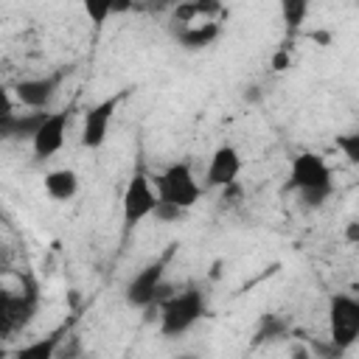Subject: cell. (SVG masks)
<instances>
[{
	"label": "cell",
	"mask_w": 359,
	"mask_h": 359,
	"mask_svg": "<svg viewBox=\"0 0 359 359\" xmlns=\"http://www.w3.org/2000/svg\"><path fill=\"white\" fill-rule=\"evenodd\" d=\"M286 191H294L303 208H323L334 191L328 163L314 151L294 154L289 165V177H286Z\"/></svg>",
	"instance_id": "6da1fadb"
},
{
	"label": "cell",
	"mask_w": 359,
	"mask_h": 359,
	"mask_svg": "<svg viewBox=\"0 0 359 359\" xmlns=\"http://www.w3.org/2000/svg\"><path fill=\"white\" fill-rule=\"evenodd\" d=\"M208 311L205 294L196 283H188L182 289H177L174 294H168L160 306H157V320H160V334L174 339L188 334Z\"/></svg>",
	"instance_id": "7a4b0ae2"
},
{
	"label": "cell",
	"mask_w": 359,
	"mask_h": 359,
	"mask_svg": "<svg viewBox=\"0 0 359 359\" xmlns=\"http://www.w3.org/2000/svg\"><path fill=\"white\" fill-rule=\"evenodd\" d=\"M328 342L339 351L359 342V297L342 292L328 297Z\"/></svg>",
	"instance_id": "3957f363"
},
{
	"label": "cell",
	"mask_w": 359,
	"mask_h": 359,
	"mask_svg": "<svg viewBox=\"0 0 359 359\" xmlns=\"http://www.w3.org/2000/svg\"><path fill=\"white\" fill-rule=\"evenodd\" d=\"M154 185H157L160 199H168L180 208H185V210H191L202 196V185L196 182L188 163H171L165 171L157 174Z\"/></svg>",
	"instance_id": "277c9868"
},
{
	"label": "cell",
	"mask_w": 359,
	"mask_h": 359,
	"mask_svg": "<svg viewBox=\"0 0 359 359\" xmlns=\"http://www.w3.org/2000/svg\"><path fill=\"white\" fill-rule=\"evenodd\" d=\"M154 180L146 177V171H135L123 188V196H121V216H123V230L129 233L132 227H137L146 216L154 213V205H157V188L151 185Z\"/></svg>",
	"instance_id": "5b68a950"
},
{
	"label": "cell",
	"mask_w": 359,
	"mask_h": 359,
	"mask_svg": "<svg viewBox=\"0 0 359 359\" xmlns=\"http://www.w3.org/2000/svg\"><path fill=\"white\" fill-rule=\"evenodd\" d=\"M70 76V67H56L45 76H34V79H20L11 90L14 98L25 107V109H48L50 101L56 98V93L62 90L65 79Z\"/></svg>",
	"instance_id": "8992f818"
},
{
	"label": "cell",
	"mask_w": 359,
	"mask_h": 359,
	"mask_svg": "<svg viewBox=\"0 0 359 359\" xmlns=\"http://www.w3.org/2000/svg\"><path fill=\"white\" fill-rule=\"evenodd\" d=\"M165 261H168V255L146 264L143 269H137L129 278V283L123 289V300L132 309H149V306H154L157 292H160V283L165 280Z\"/></svg>",
	"instance_id": "52a82bcc"
},
{
	"label": "cell",
	"mask_w": 359,
	"mask_h": 359,
	"mask_svg": "<svg viewBox=\"0 0 359 359\" xmlns=\"http://www.w3.org/2000/svg\"><path fill=\"white\" fill-rule=\"evenodd\" d=\"M121 98H123V93H115V95L101 98L98 104H93V107L84 109V121H81V146L84 149L95 151V149L104 146L107 132H109V123L115 118V109H118Z\"/></svg>",
	"instance_id": "ba28073f"
},
{
	"label": "cell",
	"mask_w": 359,
	"mask_h": 359,
	"mask_svg": "<svg viewBox=\"0 0 359 359\" xmlns=\"http://www.w3.org/2000/svg\"><path fill=\"white\" fill-rule=\"evenodd\" d=\"M67 123H70V112L59 109V112H48L45 123L39 126V132L31 140L34 157L36 160H50L62 146H65V135H67Z\"/></svg>",
	"instance_id": "9c48e42d"
},
{
	"label": "cell",
	"mask_w": 359,
	"mask_h": 359,
	"mask_svg": "<svg viewBox=\"0 0 359 359\" xmlns=\"http://www.w3.org/2000/svg\"><path fill=\"white\" fill-rule=\"evenodd\" d=\"M241 174V154L236 146L222 143L213 149L208 168H205V188H224L230 182H236V177Z\"/></svg>",
	"instance_id": "30bf717a"
},
{
	"label": "cell",
	"mask_w": 359,
	"mask_h": 359,
	"mask_svg": "<svg viewBox=\"0 0 359 359\" xmlns=\"http://www.w3.org/2000/svg\"><path fill=\"white\" fill-rule=\"evenodd\" d=\"M36 311V292H22V294H11L3 292L0 294V334L8 337L14 331H20Z\"/></svg>",
	"instance_id": "8fae6325"
},
{
	"label": "cell",
	"mask_w": 359,
	"mask_h": 359,
	"mask_svg": "<svg viewBox=\"0 0 359 359\" xmlns=\"http://www.w3.org/2000/svg\"><path fill=\"white\" fill-rule=\"evenodd\" d=\"M227 17L222 0H182L171 8V31L185 25H202V22H222Z\"/></svg>",
	"instance_id": "7c38bea8"
},
{
	"label": "cell",
	"mask_w": 359,
	"mask_h": 359,
	"mask_svg": "<svg viewBox=\"0 0 359 359\" xmlns=\"http://www.w3.org/2000/svg\"><path fill=\"white\" fill-rule=\"evenodd\" d=\"M48 109H28V112H3L0 118V132L6 140H34L39 126L45 123Z\"/></svg>",
	"instance_id": "4fadbf2b"
},
{
	"label": "cell",
	"mask_w": 359,
	"mask_h": 359,
	"mask_svg": "<svg viewBox=\"0 0 359 359\" xmlns=\"http://www.w3.org/2000/svg\"><path fill=\"white\" fill-rule=\"evenodd\" d=\"M171 36H174L177 45H182L185 50H202V48L213 45V42L222 36V22H202V25L174 28Z\"/></svg>",
	"instance_id": "5bb4252c"
},
{
	"label": "cell",
	"mask_w": 359,
	"mask_h": 359,
	"mask_svg": "<svg viewBox=\"0 0 359 359\" xmlns=\"http://www.w3.org/2000/svg\"><path fill=\"white\" fill-rule=\"evenodd\" d=\"M42 185L53 202H70L79 194V174L73 168H53L45 174Z\"/></svg>",
	"instance_id": "9a60e30c"
},
{
	"label": "cell",
	"mask_w": 359,
	"mask_h": 359,
	"mask_svg": "<svg viewBox=\"0 0 359 359\" xmlns=\"http://www.w3.org/2000/svg\"><path fill=\"white\" fill-rule=\"evenodd\" d=\"M62 334H65V328L53 331V334H50V337H45V339H36V342H31V345H22V348L17 351V356H20V359H22V356H34V359H53V356H59V342L65 339Z\"/></svg>",
	"instance_id": "2e32d148"
},
{
	"label": "cell",
	"mask_w": 359,
	"mask_h": 359,
	"mask_svg": "<svg viewBox=\"0 0 359 359\" xmlns=\"http://www.w3.org/2000/svg\"><path fill=\"white\" fill-rule=\"evenodd\" d=\"M278 8H280V20H283L286 34H294L306 22L309 0H278Z\"/></svg>",
	"instance_id": "e0dca14e"
},
{
	"label": "cell",
	"mask_w": 359,
	"mask_h": 359,
	"mask_svg": "<svg viewBox=\"0 0 359 359\" xmlns=\"http://www.w3.org/2000/svg\"><path fill=\"white\" fill-rule=\"evenodd\" d=\"M283 334H286V320H280L278 314H264L258 328H255V339L252 342L258 345V342H266V339H278Z\"/></svg>",
	"instance_id": "ac0fdd59"
},
{
	"label": "cell",
	"mask_w": 359,
	"mask_h": 359,
	"mask_svg": "<svg viewBox=\"0 0 359 359\" xmlns=\"http://www.w3.org/2000/svg\"><path fill=\"white\" fill-rule=\"evenodd\" d=\"M334 146L342 151V157L351 165H359V129L356 132H342L334 137Z\"/></svg>",
	"instance_id": "d6986e66"
},
{
	"label": "cell",
	"mask_w": 359,
	"mask_h": 359,
	"mask_svg": "<svg viewBox=\"0 0 359 359\" xmlns=\"http://www.w3.org/2000/svg\"><path fill=\"white\" fill-rule=\"evenodd\" d=\"M151 216H154L160 224H174V222H182V219L188 216V210L180 208V205H174V202H168V199H157Z\"/></svg>",
	"instance_id": "ffe728a7"
},
{
	"label": "cell",
	"mask_w": 359,
	"mask_h": 359,
	"mask_svg": "<svg viewBox=\"0 0 359 359\" xmlns=\"http://www.w3.org/2000/svg\"><path fill=\"white\" fill-rule=\"evenodd\" d=\"M81 8L90 17V22L98 28L112 17V0H81Z\"/></svg>",
	"instance_id": "44dd1931"
},
{
	"label": "cell",
	"mask_w": 359,
	"mask_h": 359,
	"mask_svg": "<svg viewBox=\"0 0 359 359\" xmlns=\"http://www.w3.org/2000/svg\"><path fill=\"white\" fill-rule=\"evenodd\" d=\"M241 196H244L241 185H238V182H230V185H224V188H222V199H219V208H222V210H230V208H236V205L241 202Z\"/></svg>",
	"instance_id": "7402d4cb"
},
{
	"label": "cell",
	"mask_w": 359,
	"mask_h": 359,
	"mask_svg": "<svg viewBox=\"0 0 359 359\" xmlns=\"http://www.w3.org/2000/svg\"><path fill=\"white\" fill-rule=\"evenodd\" d=\"M177 3H182V0H140V6L146 11H171Z\"/></svg>",
	"instance_id": "603a6c76"
},
{
	"label": "cell",
	"mask_w": 359,
	"mask_h": 359,
	"mask_svg": "<svg viewBox=\"0 0 359 359\" xmlns=\"http://www.w3.org/2000/svg\"><path fill=\"white\" fill-rule=\"evenodd\" d=\"M286 65H289V50H286V48H280V50L272 56V70H275V73H280V70H286Z\"/></svg>",
	"instance_id": "cb8c5ba5"
},
{
	"label": "cell",
	"mask_w": 359,
	"mask_h": 359,
	"mask_svg": "<svg viewBox=\"0 0 359 359\" xmlns=\"http://www.w3.org/2000/svg\"><path fill=\"white\" fill-rule=\"evenodd\" d=\"M135 8V0H112V17L118 14H129Z\"/></svg>",
	"instance_id": "d4e9b609"
},
{
	"label": "cell",
	"mask_w": 359,
	"mask_h": 359,
	"mask_svg": "<svg viewBox=\"0 0 359 359\" xmlns=\"http://www.w3.org/2000/svg\"><path fill=\"white\" fill-rule=\"evenodd\" d=\"M247 104H255V101H261V87L258 84H250V87H244V95H241Z\"/></svg>",
	"instance_id": "484cf974"
},
{
	"label": "cell",
	"mask_w": 359,
	"mask_h": 359,
	"mask_svg": "<svg viewBox=\"0 0 359 359\" xmlns=\"http://www.w3.org/2000/svg\"><path fill=\"white\" fill-rule=\"evenodd\" d=\"M356 236H359V227H356V222H353V224L348 227V238H356Z\"/></svg>",
	"instance_id": "4316f807"
}]
</instances>
